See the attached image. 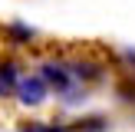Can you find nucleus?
<instances>
[{"instance_id":"1","label":"nucleus","mask_w":135,"mask_h":132,"mask_svg":"<svg viewBox=\"0 0 135 132\" xmlns=\"http://www.w3.org/2000/svg\"><path fill=\"white\" fill-rule=\"evenodd\" d=\"M13 96H17V102L26 106V109H40V106L50 99V86L43 83L40 73H30V76H20V79H17Z\"/></svg>"},{"instance_id":"2","label":"nucleus","mask_w":135,"mask_h":132,"mask_svg":"<svg viewBox=\"0 0 135 132\" xmlns=\"http://www.w3.org/2000/svg\"><path fill=\"white\" fill-rule=\"evenodd\" d=\"M40 76H43V83L50 86V92H56V96H73V89H76V79H73L69 66L63 63H43L40 66Z\"/></svg>"},{"instance_id":"3","label":"nucleus","mask_w":135,"mask_h":132,"mask_svg":"<svg viewBox=\"0 0 135 132\" xmlns=\"http://www.w3.org/2000/svg\"><path fill=\"white\" fill-rule=\"evenodd\" d=\"M17 79H20L17 63H13V59H3V63H0V99H10V96H13Z\"/></svg>"},{"instance_id":"4","label":"nucleus","mask_w":135,"mask_h":132,"mask_svg":"<svg viewBox=\"0 0 135 132\" xmlns=\"http://www.w3.org/2000/svg\"><path fill=\"white\" fill-rule=\"evenodd\" d=\"M69 73H73V79H76V83H96V79L102 76V66L86 59V63H73Z\"/></svg>"},{"instance_id":"5","label":"nucleus","mask_w":135,"mask_h":132,"mask_svg":"<svg viewBox=\"0 0 135 132\" xmlns=\"http://www.w3.org/2000/svg\"><path fill=\"white\" fill-rule=\"evenodd\" d=\"M73 129H76V132H105V129H109V119H105V116H89V119H79Z\"/></svg>"},{"instance_id":"6","label":"nucleus","mask_w":135,"mask_h":132,"mask_svg":"<svg viewBox=\"0 0 135 132\" xmlns=\"http://www.w3.org/2000/svg\"><path fill=\"white\" fill-rule=\"evenodd\" d=\"M20 132H63V125H50V122H23Z\"/></svg>"},{"instance_id":"7","label":"nucleus","mask_w":135,"mask_h":132,"mask_svg":"<svg viewBox=\"0 0 135 132\" xmlns=\"http://www.w3.org/2000/svg\"><path fill=\"white\" fill-rule=\"evenodd\" d=\"M7 33H10L13 40H23V43H26V40H33V30H30V26H20V23H10V26H7Z\"/></svg>"}]
</instances>
